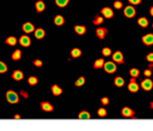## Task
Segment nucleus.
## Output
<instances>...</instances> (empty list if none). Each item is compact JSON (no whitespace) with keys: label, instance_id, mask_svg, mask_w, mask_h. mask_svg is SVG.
I'll return each mask as SVG.
<instances>
[{"label":"nucleus","instance_id":"13","mask_svg":"<svg viewBox=\"0 0 153 131\" xmlns=\"http://www.w3.org/2000/svg\"><path fill=\"white\" fill-rule=\"evenodd\" d=\"M33 36L36 40H42L45 36V30L43 28H36L33 31Z\"/></svg>","mask_w":153,"mask_h":131},{"label":"nucleus","instance_id":"32","mask_svg":"<svg viewBox=\"0 0 153 131\" xmlns=\"http://www.w3.org/2000/svg\"><path fill=\"white\" fill-rule=\"evenodd\" d=\"M106 114H108V112H106V109H105L104 107L98 108V111H97V115H98V117L104 118V117H106Z\"/></svg>","mask_w":153,"mask_h":131},{"label":"nucleus","instance_id":"26","mask_svg":"<svg viewBox=\"0 0 153 131\" xmlns=\"http://www.w3.org/2000/svg\"><path fill=\"white\" fill-rule=\"evenodd\" d=\"M114 84L116 85V87H118V88H121V87H123L124 85V79L122 78V77H120V76H117L115 79H114Z\"/></svg>","mask_w":153,"mask_h":131},{"label":"nucleus","instance_id":"37","mask_svg":"<svg viewBox=\"0 0 153 131\" xmlns=\"http://www.w3.org/2000/svg\"><path fill=\"white\" fill-rule=\"evenodd\" d=\"M100 102H102V105L103 106H106V105H109V97H106V96H104V97H102L100 99Z\"/></svg>","mask_w":153,"mask_h":131},{"label":"nucleus","instance_id":"22","mask_svg":"<svg viewBox=\"0 0 153 131\" xmlns=\"http://www.w3.org/2000/svg\"><path fill=\"white\" fill-rule=\"evenodd\" d=\"M11 59L12 60H20L22 59V50L20 49H14L13 52H12V54H11Z\"/></svg>","mask_w":153,"mask_h":131},{"label":"nucleus","instance_id":"27","mask_svg":"<svg viewBox=\"0 0 153 131\" xmlns=\"http://www.w3.org/2000/svg\"><path fill=\"white\" fill-rule=\"evenodd\" d=\"M54 1H55V5L57 7H61V8L66 7L69 4V0H54Z\"/></svg>","mask_w":153,"mask_h":131},{"label":"nucleus","instance_id":"36","mask_svg":"<svg viewBox=\"0 0 153 131\" xmlns=\"http://www.w3.org/2000/svg\"><path fill=\"white\" fill-rule=\"evenodd\" d=\"M33 65H35L36 67H42V66H43V61H42L41 59H35V60H33Z\"/></svg>","mask_w":153,"mask_h":131},{"label":"nucleus","instance_id":"6","mask_svg":"<svg viewBox=\"0 0 153 131\" xmlns=\"http://www.w3.org/2000/svg\"><path fill=\"white\" fill-rule=\"evenodd\" d=\"M111 58H112V60L116 64H123L124 62V56H123V54H122L121 50H116L115 53H112Z\"/></svg>","mask_w":153,"mask_h":131},{"label":"nucleus","instance_id":"15","mask_svg":"<svg viewBox=\"0 0 153 131\" xmlns=\"http://www.w3.org/2000/svg\"><path fill=\"white\" fill-rule=\"evenodd\" d=\"M141 40L145 46H152L153 44V34H146L142 36Z\"/></svg>","mask_w":153,"mask_h":131},{"label":"nucleus","instance_id":"4","mask_svg":"<svg viewBox=\"0 0 153 131\" xmlns=\"http://www.w3.org/2000/svg\"><path fill=\"white\" fill-rule=\"evenodd\" d=\"M140 87H141L145 91H149V90H152V88H153V81H152L149 77H147L146 79H143V81L141 82Z\"/></svg>","mask_w":153,"mask_h":131},{"label":"nucleus","instance_id":"31","mask_svg":"<svg viewBox=\"0 0 153 131\" xmlns=\"http://www.w3.org/2000/svg\"><path fill=\"white\" fill-rule=\"evenodd\" d=\"M129 75H130L131 77L136 78V77H139V76H140V71H139V69L133 67V69H130V70H129Z\"/></svg>","mask_w":153,"mask_h":131},{"label":"nucleus","instance_id":"7","mask_svg":"<svg viewBox=\"0 0 153 131\" xmlns=\"http://www.w3.org/2000/svg\"><path fill=\"white\" fill-rule=\"evenodd\" d=\"M39 107H41V109H42L43 112H48V113H50V112L54 111V106H53L50 102H48V101H41Z\"/></svg>","mask_w":153,"mask_h":131},{"label":"nucleus","instance_id":"19","mask_svg":"<svg viewBox=\"0 0 153 131\" xmlns=\"http://www.w3.org/2000/svg\"><path fill=\"white\" fill-rule=\"evenodd\" d=\"M73 29H74V31H75L78 35H84V34H86V26H85V25H74Z\"/></svg>","mask_w":153,"mask_h":131},{"label":"nucleus","instance_id":"11","mask_svg":"<svg viewBox=\"0 0 153 131\" xmlns=\"http://www.w3.org/2000/svg\"><path fill=\"white\" fill-rule=\"evenodd\" d=\"M11 77H12L14 81H17V82L23 81V79H24V72H23L22 70H14V71L12 72Z\"/></svg>","mask_w":153,"mask_h":131},{"label":"nucleus","instance_id":"28","mask_svg":"<svg viewBox=\"0 0 153 131\" xmlns=\"http://www.w3.org/2000/svg\"><path fill=\"white\" fill-rule=\"evenodd\" d=\"M37 83H38V78H37L36 76H30V77L27 78V84H29V85H32V87H33V85H36Z\"/></svg>","mask_w":153,"mask_h":131},{"label":"nucleus","instance_id":"35","mask_svg":"<svg viewBox=\"0 0 153 131\" xmlns=\"http://www.w3.org/2000/svg\"><path fill=\"white\" fill-rule=\"evenodd\" d=\"M114 7H115L116 10H121V8L123 7V4L121 2V0H116V1L114 2Z\"/></svg>","mask_w":153,"mask_h":131},{"label":"nucleus","instance_id":"5","mask_svg":"<svg viewBox=\"0 0 153 131\" xmlns=\"http://www.w3.org/2000/svg\"><path fill=\"white\" fill-rule=\"evenodd\" d=\"M19 44L22 47H30L31 44V38L29 36V34H24L19 37Z\"/></svg>","mask_w":153,"mask_h":131},{"label":"nucleus","instance_id":"42","mask_svg":"<svg viewBox=\"0 0 153 131\" xmlns=\"http://www.w3.org/2000/svg\"><path fill=\"white\" fill-rule=\"evenodd\" d=\"M13 118H14V119H20L22 117H20V114H14V115H13Z\"/></svg>","mask_w":153,"mask_h":131},{"label":"nucleus","instance_id":"14","mask_svg":"<svg viewBox=\"0 0 153 131\" xmlns=\"http://www.w3.org/2000/svg\"><path fill=\"white\" fill-rule=\"evenodd\" d=\"M106 34H108V29H105V28L99 26V28L96 29V36H97L99 40H103V38L106 36Z\"/></svg>","mask_w":153,"mask_h":131},{"label":"nucleus","instance_id":"45","mask_svg":"<svg viewBox=\"0 0 153 131\" xmlns=\"http://www.w3.org/2000/svg\"><path fill=\"white\" fill-rule=\"evenodd\" d=\"M152 26H153V24H152Z\"/></svg>","mask_w":153,"mask_h":131},{"label":"nucleus","instance_id":"10","mask_svg":"<svg viewBox=\"0 0 153 131\" xmlns=\"http://www.w3.org/2000/svg\"><path fill=\"white\" fill-rule=\"evenodd\" d=\"M100 13H102V16H103L104 18H106V19H110V18L114 17V11H112V8H110V7H103V8L100 10Z\"/></svg>","mask_w":153,"mask_h":131},{"label":"nucleus","instance_id":"2","mask_svg":"<svg viewBox=\"0 0 153 131\" xmlns=\"http://www.w3.org/2000/svg\"><path fill=\"white\" fill-rule=\"evenodd\" d=\"M104 71L106 72V73H115L116 71H117V66H116V62L112 60V61H105V64H104Z\"/></svg>","mask_w":153,"mask_h":131},{"label":"nucleus","instance_id":"20","mask_svg":"<svg viewBox=\"0 0 153 131\" xmlns=\"http://www.w3.org/2000/svg\"><path fill=\"white\" fill-rule=\"evenodd\" d=\"M5 43L8 44V46H12V47H13V46H16V44L18 43V40H17L16 36H8V37H6Z\"/></svg>","mask_w":153,"mask_h":131},{"label":"nucleus","instance_id":"8","mask_svg":"<svg viewBox=\"0 0 153 131\" xmlns=\"http://www.w3.org/2000/svg\"><path fill=\"white\" fill-rule=\"evenodd\" d=\"M121 114H122V117H124V118H133V117L135 115L134 109H131L130 107H127V106L121 109Z\"/></svg>","mask_w":153,"mask_h":131},{"label":"nucleus","instance_id":"33","mask_svg":"<svg viewBox=\"0 0 153 131\" xmlns=\"http://www.w3.org/2000/svg\"><path fill=\"white\" fill-rule=\"evenodd\" d=\"M102 54H103L104 56H110V55H112V50H111L109 47H104V48L102 49Z\"/></svg>","mask_w":153,"mask_h":131},{"label":"nucleus","instance_id":"9","mask_svg":"<svg viewBox=\"0 0 153 131\" xmlns=\"http://www.w3.org/2000/svg\"><path fill=\"white\" fill-rule=\"evenodd\" d=\"M22 29H23V31H24L25 34H30V32H33L36 28H35L33 23H31V22H25V23L23 24Z\"/></svg>","mask_w":153,"mask_h":131},{"label":"nucleus","instance_id":"17","mask_svg":"<svg viewBox=\"0 0 153 131\" xmlns=\"http://www.w3.org/2000/svg\"><path fill=\"white\" fill-rule=\"evenodd\" d=\"M35 10H36V12H38V13L43 12V11L45 10V4H44V1H43V0H37V1L35 2Z\"/></svg>","mask_w":153,"mask_h":131},{"label":"nucleus","instance_id":"34","mask_svg":"<svg viewBox=\"0 0 153 131\" xmlns=\"http://www.w3.org/2000/svg\"><path fill=\"white\" fill-rule=\"evenodd\" d=\"M6 71H7V65H6L4 61L0 60V73H1V75H2V73H6Z\"/></svg>","mask_w":153,"mask_h":131},{"label":"nucleus","instance_id":"41","mask_svg":"<svg viewBox=\"0 0 153 131\" xmlns=\"http://www.w3.org/2000/svg\"><path fill=\"white\" fill-rule=\"evenodd\" d=\"M143 75H145L146 77H151V76H152V71H151L149 69H147V70H145V72H143Z\"/></svg>","mask_w":153,"mask_h":131},{"label":"nucleus","instance_id":"23","mask_svg":"<svg viewBox=\"0 0 153 131\" xmlns=\"http://www.w3.org/2000/svg\"><path fill=\"white\" fill-rule=\"evenodd\" d=\"M78 119L88 120V119H91V114H90V112H87V111H81V112H79V114H78Z\"/></svg>","mask_w":153,"mask_h":131},{"label":"nucleus","instance_id":"16","mask_svg":"<svg viewBox=\"0 0 153 131\" xmlns=\"http://www.w3.org/2000/svg\"><path fill=\"white\" fill-rule=\"evenodd\" d=\"M50 90H51V94H53L54 96H60V95L63 93L62 88H61L60 85H57V84H53V85L50 87Z\"/></svg>","mask_w":153,"mask_h":131},{"label":"nucleus","instance_id":"38","mask_svg":"<svg viewBox=\"0 0 153 131\" xmlns=\"http://www.w3.org/2000/svg\"><path fill=\"white\" fill-rule=\"evenodd\" d=\"M146 60H147L148 62H152V64H153V52L146 55Z\"/></svg>","mask_w":153,"mask_h":131},{"label":"nucleus","instance_id":"18","mask_svg":"<svg viewBox=\"0 0 153 131\" xmlns=\"http://www.w3.org/2000/svg\"><path fill=\"white\" fill-rule=\"evenodd\" d=\"M54 24H55L56 26L63 25V24H65V18H63V16H61V14L55 16V17H54Z\"/></svg>","mask_w":153,"mask_h":131},{"label":"nucleus","instance_id":"29","mask_svg":"<svg viewBox=\"0 0 153 131\" xmlns=\"http://www.w3.org/2000/svg\"><path fill=\"white\" fill-rule=\"evenodd\" d=\"M85 82H86V78H85L84 76H80V77L74 82V85H75V87H81V85L85 84Z\"/></svg>","mask_w":153,"mask_h":131},{"label":"nucleus","instance_id":"21","mask_svg":"<svg viewBox=\"0 0 153 131\" xmlns=\"http://www.w3.org/2000/svg\"><path fill=\"white\" fill-rule=\"evenodd\" d=\"M81 54H82V52H81V49L78 48V47L71 49V58H75V59H76V58L81 56Z\"/></svg>","mask_w":153,"mask_h":131},{"label":"nucleus","instance_id":"43","mask_svg":"<svg viewBox=\"0 0 153 131\" xmlns=\"http://www.w3.org/2000/svg\"><path fill=\"white\" fill-rule=\"evenodd\" d=\"M149 13H151V16H153V6L149 8Z\"/></svg>","mask_w":153,"mask_h":131},{"label":"nucleus","instance_id":"3","mask_svg":"<svg viewBox=\"0 0 153 131\" xmlns=\"http://www.w3.org/2000/svg\"><path fill=\"white\" fill-rule=\"evenodd\" d=\"M135 13H136V11H135V8H134V5H128V6H126L124 10H123V14H124V17H127V18H133V17L135 16Z\"/></svg>","mask_w":153,"mask_h":131},{"label":"nucleus","instance_id":"25","mask_svg":"<svg viewBox=\"0 0 153 131\" xmlns=\"http://www.w3.org/2000/svg\"><path fill=\"white\" fill-rule=\"evenodd\" d=\"M137 24H139V26H141V28H147V26H148V19H147L146 17H140V18L137 19Z\"/></svg>","mask_w":153,"mask_h":131},{"label":"nucleus","instance_id":"12","mask_svg":"<svg viewBox=\"0 0 153 131\" xmlns=\"http://www.w3.org/2000/svg\"><path fill=\"white\" fill-rule=\"evenodd\" d=\"M128 90H129L130 93H136V91H139V84L135 82V78H134V77H131V79H130V82H129V84H128Z\"/></svg>","mask_w":153,"mask_h":131},{"label":"nucleus","instance_id":"40","mask_svg":"<svg viewBox=\"0 0 153 131\" xmlns=\"http://www.w3.org/2000/svg\"><path fill=\"white\" fill-rule=\"evenodd\" d=\"M128 2L131 5H139V4H141V0H128Z\"/></svg>","mask_w":153,"mask_h":131},{"label":"nucleus","instance_id":"1","mask_svg":"<svg viewBox=\"0 0 153 131\" xmlns=\"http://www.w3.org/2000/svg\"><path fill=\"white\" fill-rule=\"evenodd\" d=\"M5 96H6V101L8 103H11V105H16V103L19 102V95L14 90H11V89L7 90L6 94H5Z\"/></svg>","mask_w":153,"mask_h":131},{"label":"nucleus","instance_id":"39","mask_svg":"<svg viewBox=\"0 0 153 131\" xmlns=\"http://www.w3.org/2000/svg\"><path fill=\"white\" fill-rule=\"evenodd\" d=\"M19 95H20L22 97H24V99H27V97H29V93H26L25 90H20V91H19Z\"/></svg>","mask_w":153,"mask_h":131},{"label":"nucleus","instance_id":"44","mask_svg":"<svg viewBox=\"0 0 153 131\" xmlns=\"http://www.w3.org/2000/svg\"><path fill=\"white\" fill-rule=\"evenodd\" d=\"M151 108H152V109H153V102H152V103H151Z\"/></svg>","mask_w":153,"mask_h":131},{"label":"nucleus","instance_id":"30","mask_svg":"<svg viewBox=\"0 0 153 131\" xmlns=\"http://www.w3.org/2000/svg\"><path fill=\"white\" fill-rule=\"evenodd\" d=\"M103 22H104V17L103 16H96L93 18V24L94 25H100Z\"/></svg>","mask_w":153,"mask_h":131},{"label":"nucleus","instance_id":"24","mask_svg":"<svg viewBox=\"0 0 153 131\" xmlns=\"http://www.w3.org/2000/svg\"><path fill=\"white\" fill-rule=\"evenodd\" d=\"M104 64H105V60L103 58H99V59H97L93 62V69H103L104 67Z\"/></svg>","mask_w":153,"mask_h":131}]
</instances>
